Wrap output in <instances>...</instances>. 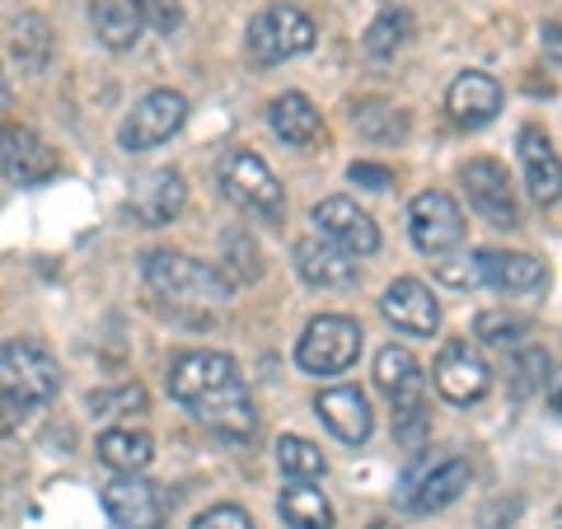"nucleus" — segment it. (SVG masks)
Instances as JSON below:
<instances>
[{"label":"nucleus","mask_w":562,"mask_h":529,"mask_svg":"<svg viewBox=\"0 0 562 529\" xmlns=\"http://www.w3.org/2000/svg\"><path fill=\"white\" fill-rule=\"evenodd\" d=\"M140 272H146V286L160 300H169L173 309H211L225 300V281L216 277V268H206V262L188 254L155 249L140 262Z\"/></svg>","instance_id":"1"},{"label":"nucleus","mask_w":562,"mask_h":529,"mask_svg":"<svg viewBox=\"0 0 562 529\" xmlns=\"http://www.w3.org/2000/svg\"><path fill=\"white\" fill-rule=\"evenodd\" d=\"M0 390L24 398L29 408H43L61 390V365L38 338H10L0 342Z\"/></svg>","instance_id":"2"},{"label":"nucleus","mask_w":562,"mask_h":529,"mask_svg":"<svg viewBox=\"0 0 562 529\" xmlns=\"http://www.w3.org/2000/svg\"><path fill=\"white\" fill-rule=\"evenodd\" d=\"M221 188L225 198L235 206H244L249 216L268 221V225H281L286 216V198H281V183L272 179V169L258 160L254 150H231L221 160Z\"/></svg>","instance_id":"3"},{"label":"nucleus","mask_w":562,"mask_h":529,"mask_svg":"<svg viewBox=\"0 0 562 529\" xmlns=\"http://www.w3.org/2000/svg\"><path fill=\"white\" fill-rule=\"evenodd\" d=\"M361 357V328L347 314H319L295 342V361L310 375H342Z\"/></svg>","instance_id":"4"},{"label":"nucleus","mask_w":562,"mask_h":529,"mask_svg":"<svg viewBox=\"0 0 562 529\" xmlns=\"http://www.w3.org/2000/svg\"><path fill=\"white\" fill-rule=\"evenodd\" d=\"M314 38H319V33H314V20L301 5H268L249 24V57L262 66H281V61L310 52Z\"/></svg>","instance_id":"5"},{"label":"nucleus","mask_w":562,"mask_h":529,"mask_svg":"<svg viewBox=\"0 0 562 529\" xmlns=\"http://www.w3.org/2000/svg\"><path fill=\"white\" fill-rule=\"evenodd\" d=\"M188 122V99L179 90H150L122 122V150H155Z\"/></svg>","instance_id":"6"},{"label":"nucleus","mask_w":562,"mask_h":529,"mask_svg":"<svg viewBox=\"0 0 562 529\" xmlns=\"http://www.w3.org/2000/svg\"><path fill=\"white\" fill-rule=\"evenodd\" d=\"M450 286H497V291H535L543 281V262L530 254H497L483 249L469 258V268H441Z\"/></svg>","instance_id":"7"},{"label":"nucleus","mask_w":562,"mask_h":529,"mask_svg":"<svg viewBox=\"0 0 562 529\" xmlns=\"http://www.w3.org/2000/svg\"><path fill=\"white\" fill-rule=\"evenodd\" d=\"M408 230H413V244L427 258H446L464 244V216L446 192H422L408 211Z\"/></svg>","instance_id":"8"},{"label":"nucleus","mask_w":562,"mask_h":529,"mask_svg":"<svg viewBox=\"0 0 562 529\" xmlns=\"http://www.w3.org/2000/svg\"><path fill=\"white\" fill-rule=\"evenodd\" d=\"M0 173L20 188H38L57 173V150L24 122H5L0 127Z\"/></svg>","instance_id":"9"},{"label":"nucleus","mask_w":562,"mask_h":529,"mask_svg":"<svg viewBox=\"0 0 562 529\" xmlns=\"http://www.w3.org/2000/svg\"><path fill=\"white\" fill-rule=\"evenodd\" d=\"M469 479L473 473H469V464L460 460V454H446V460L408 473L398 502H403V510H413V516H431V510H446L450 502H460V492L469 487Z\"/></svg>","instance_id":"10"},{"label":"nucleus","mask_w":562,"mask_h":529,"mask_svg":"<svg viewBox=\"0 0 562 529\" xmlns=\"http://www.w3.org/2000/svg\"><path fill=\"white\" fill-rule=\"evenodd\" d=\"M231 384H239V365L225 351H188L169 365V394L188 408H198L202 398L231 390Z\"/></svg>","instance_id":"11"},{"label":"nucleus","mask_w":562,"mask_h":529,"mask_svg":"<svg viewBox=\"0 0 562 529\" xmlns=\"http://www.w3.org/2000/svg\"><path fill=\"white\" fill-rule=\"evenodd\" d=\"M436 390H441V398L460 403V408L479 403L492 390V370L479 357V347L464 342V338H450L441 347V357H436Z\"/></svg>","instance_id":"12"},{"label":"nucleus","mask_w":562,"mask_h":529,"mask_svg":"<svg viewBox=\"0 0 562 529\" xmlns=\"http://www.w3.org/2000/svg\"><path fill=\"white\" fill-rule=\"evenodd\" d=\"M103 510L117 529H160L165 525V497L160 487L146 483L140 473H122L103 487Z\"/></svg>","instance_id":"13"},{"label":"nucleus","mask_w":562,"mask_h":529,"mask_svg":"<svg viewBox=\"0 0 562 529\" xmlns=\"http://www.w3.org/2000/svg\"><path fill=\"white\" fill-rule=\"evenodd\" d=\"M464 192H469V206L487 216L492 225L502 230H516L520 225V206H516V192H512V179L497 160H469L464 165Z\"/></svg>","instance_id":"14"},{"label":"nucleus","mask_w":562,"mask_h":529,"mask_svg":"<svg viewBox=\"0 0 562 529\" xmlns=\"http://www.w3.org/2000/svg\"><path fill=\"white\" fill-rule=\"evenodd\" d=\"M314 225H319V235L333 239L338 249H347L351 258H371L380 249V230L375 221L366 216V211L351 202V198H328L314 206Z\"/></svg>","instance_id":"15"},{"label":"nucleus","mask_w":562,"mask_h":529,"mask_svg":"<svg viewBox=\"0 0 562 529\" xmlns=\"http://www.w3.org/2000/svg\"><path fill=\"white\" fill-rule=\"evenodd\" d=\"M380 309H384V319H390L394 328L413 333V338H431L436 324H441V305H436V295L413 277L394 281V286L380 295Z\"/></svg>","instance_id":"16"},{"label":"nucleus","mask_w":562,"mask_h":529,"mask_svg":"<svg viewBox=\"0 0 562 529\" xmlns=\"http://www.w3.org/2000/svg\"><path fill=\"white\" fill-rule=\"evenodd\" d=\"M295 272L319 291H342V286L357 281V258H351L347 249H338L333 239H324V235H310V239L295 244Z\"/></svg>","instance_id":"17"},{"label":"nucleus","mask_w":562,"mask_h":529,"mask_svg":"<svg viewBox=\"0 0 562 529\" xmlns=\"http://www.w3.org/2000/svg\"><path fill=\"white\" fill-rule=\"evenodd\" d=\"M314 413L324 417V427L347 440V446H361L366 436H371L375 417H371V398H366L357 384H338V390H324L314 398Z\"/></svg>","instance_id":"18"},{"label":"nucleus","mask_w":562,"mask_h":529,"mask_svg":"<svg viewBox=\"0 0 562 529\" xmlns=\"http://www.w3.org/2000/svg\"><path fill=\"white\" fill-rule=\"evenodd\" d=\"M516 146H520V169H525V188H530V198L539 206L562 202V160H558V150L549 146V136H543L539 127H525Z\"/></svg>","instance_id":"19"},{"label":"nucleus","mask_w":562,"mask_h":529,"mask_svg":"<svg viewBox=\"0 0 562 529\" xmlns=\"http://www.w3.org/2000/svg\"><path fill=\"white\" fill-rule=\"evenodd\" d=\"M192 413H198L202 427L221 440H249L258 431V413H254V398L244 394V384H231V390L202 398Z\"/></svg>","instance_id":"20"},{"label":"nucleus","mask_w":562,"mask_h":529,"mask_svg":"<svg viewBox=\"0 0 562 529\" xmlns=\"http://www.w3.org/2000/svg\"><path fill=\"white\" fill-rule=\"evenodd\" d=\"M183 202H188V188L179 169H155L132 188V216L140 225H169L183 211Z\"/></svg>","instance_id":"21"},{"label":"nucleus","mask_w":562,"mask_h":529,"mask_svg":"<svg viewBox=\"0 0 562 529\" xmlns=\"http://www.w3.org/2000/svg\"><path fill=\"white\" fill-rule=\"evenodd\" d=\"M446 109L460 127H483V122H492L502 113V85L492 76H483V70H464V76L450 85Z\"/></svg>","instance_id":"22"},{"label":"nucleus","mask_w":562,"mask_h":529,"mask_svg":"<svg viewBox=\"0 0 562 529\" xmlns=\"http://www.w3.org/2000/svg\"><path fill=\"white\" fill-rule=\"evenodd\" d=\"M375 384L390 394L394 408H417L427 403V380H422V365L413 361L408 347H384L375 357Z\"/></svg>","instance_id":"23"},{"label":"nucleus","mask_w":562,"mask_h":529,"mask_svg":"<svg viewBox=\"0 0 562 529\" xmlns=\"http://www.w3.org/2000/svg\"><path fill=\"white\" fill-rule=\"evenodd\" d=\"M268 122H272V132L286 140V146H314L319 132H324L319 109H314L305 94H281L268 109Z\"/></svg>","instance_id":"24"},{"label":"nucleus","mask_w":562,"mask_h":529,"mask_svg":"<svg viewBox=\"0 0 562 529\" xmlns=\"http://www.w3.org/2000/svg\"><path fill=\"white\" fill-rule=\"evenodd\" d=\"M90 20H94V38L109 47V52L136 47L140 29H146V24H140V10L132 5V0H94Z\"/></svg>","instance_id":"25"},{"label":"nucleus","mask_w":562,"mask_h":529,"mask_svg":"<svg viewBox=\"0 0 562 529\" xmlns=\"http://www.w3.org/2000/svg\"><path fill=\"white\" fill-rule=\"evenodd\" d=\"M99 460L117 469V473H140L155 460V440L146 431H132V427H117V431H103L99 436Z\"/></svg>","instance_id":"26"},{"label":"nucleus","mask_w":562,"mask_h":529,"mask_svg":"<svg viewBox=\"0 0 562 529\" xmlns=\"http://www.w3.org/2000/svg\"><path fill=\"white\" fill-rule=\"evenodd\" d=\"M277 510H281V520H286L291 529H333V506H328V497L319 487H305V483L286 487L281 492V502H277Z\"/></svg>","instance_id":"27"},{"label":"nucleus","mask_w":562,"mask_h":529,"mask_svg":"<svg viewBox=\"0 0 562 529\" xmlns=\"http://www.w3.org/2000/svg\"><path fill=\"white\" fill-rule=\"evenodd\" d=\"M14 61H20V70H29V76H43L47 61H52V29L43 14H20V24H14Z\"/></svg>","instance_id":"28"},{"label":"nucleus","mask_w":562,"mask_h":529,"mask_svg":"<svg viewBox=\"0 0 562 529\" xmlns=\"http://www.w3.org/2000/svg\"><path fill=\"white\" fill-rule=\"evenodd\" d=\"M277 469L286 473V479L295 483H314V479H324V454L319 446H310L305 436H281L277 440Z\"/></svg>","instance_id":"29"},{"label":"nucleus","mask_w":562,"mask_h":529,"mask_svg":"<svg viewBox=\"0 0 562 529\" xmlns=\"http://www.w3.org/2000/svg\"><path fill=\"white\" fill-rule=\"evenodd\" d=\"M351 122H357V132L366 140H403L408 136V113L390 109V103H361V109L351 113Z\"/></svg>","instance_id":"30"},{"label":"nucleus","mask_w":562,"mask_h":529,"mask_svg":"<svg viewBox=\"0 0 562 529\" xmlns=\"http://www.w3.org/2000/svg\"><path fill=\"white\" fill-rule=\"evenodd\" d=\"M408 33H413V20L403 10H384L380 20L366 29V52L371 57H394V52L408 43Z\"/></svg>","instance_id":"31"},{"label":"nucleus","mask_w":562,"mask_h":529,"mask_svg":"<svg viewBox=\"0 0 562 529\" xmlns=\"http://www.w3.org/2000/svg\"><path fill=\"white\" fill-rule=\"evenodd\" d=\"M225 262H231V281H235V286H254V281L262 277L258 244H254V235H244V230L225 235Z\"/></svg>","instance_id":"32"},{"label":"nucleus","mask_w":562,"mask_h":529,"mask_svg":"<svg viewBox=\"0 0 562 529\" xmlns=\"http://www.w3.org/2000/svg\"><path fill=\"white\" fill-rule=\"evenodd\" d=\"M543 380H549V357L539 347H520L512 357V390L520 398H530L535 390H543Z\"/></svg>","instance_id":"33"},{"label":"nucleus","mask_w":562,"mask_h":529,"mask_svg":"<svg viewBox=\"0 0 562 529\" xmlns=\"http://www.w3.org/2000/svg\"><path fill=\"white\" fill-rule=\"evenodd\" d=\"M394 436H398V446L417 450L422 440L431 436V413H427V403H417V408H394Z\"/></svg>","instance_id":"34"},{"label":"nucleus","mask_w":562,"mask_h":529,"mask_svg":"<svg viewBox=\"0 0 562 529\" xmlns=\"http://www.w3.org/2000/svg\"><path fill=\"white\" fill-rule=\"evenodd\" d=\"M94 417H122V413H146V390L140 384H127L117 394H90Z\"/></svg>","instance_id":"35"},{"label":"nucleus","mask_w":562,"mask_h":529,"mask_svg":"<svg viewBox=\"0 0 562 529\" xmlns=\"http://www.w3.org/2000/svg\"><path fill=\"white\" fill-rule=\"evenodd\" d=\"M525 319H516V314H483L479 319V338L492 342V347H516L525 338Z\"/></svg>","instance_id":"36"},{"label":"nucleus","mask_w":562,"mask_h":529,"mask_svg":"<svg viewBox=\"0 0 562 529\" xmlns=\"http://www.w3.org/2000/svg\"><path fill=\"white\" fill-rule=\"evenodd\" d=\"M132 5L140 10V24H150V29H160V33H173L183 24V14L173 0H132Z\"/></svg>","instance_id":"37"},{"label":"nucleus","mask_w":562,"mask_h":529,"mask_svg":"<svg viewBox=\"0 0 562 529\" xmlns=\"http://www.w3.org/2000/svg\"><path fill=\"white\" fill-rule=\"evenodd\" d=\"M192 529H258V525L249 520V510H239V506H211L192 520Z\"/></svg>","instance_id":"38"},{"label":"nucleus","mask_w":562,"mask_h":529,"mask_svg":"<svg viewBox=\"0 0 562 529\" xmlns=\"http://www.w3.org/2000/svg\"><path fill=\"white\" fill-rule=\"evenodd\" d=\"M347 179L357 183V188H375V192H380V188H390V183H394V173L384 169V165H366V160H361V165H351V169H347Z\"/></svg>","instance_id":"39"},{"label":"nucleus","mask_w":562,"mask_h":529,"mask_svg":"<svg viewBox=\"0 0 562 529\" xmlns=\"http://www.w3.org/2000/svg\"><path fill=\"white\" fill-rule=\"evenodd\" d=\"M29 413H33V408H29L24 398H14V394H5V390H0V436L20 427V421H24Z\"/></svg>","instance_id":"40"},{"label":"nucleus","mask_w":562,"mask_h":529,"mask_svg":"<svg viewBox=\"0 0 562 529\" xmlns=\"http://www.w3.org/2000/svg\"><path fill=\"white\" fill-rule=\"evenodd\" d=\"M539 43H543V52L562 66V20H553V24H543V33H539Z\"/></svg>","instance_id":"41"},{"label":"nucleus","mask_w":562,"mask_h":529,"mask_svg":"<svg viewBox=\"0 0 562 529\" xmlns=\"http://www.w3.org/2000/svg\"><path fill=\"white\" fill-rule=\"evenodd\" d=\"M549 408L562 417V370H558V375H549Z\"/></svg>","instance_id":"42"},{"label":"nucleus","mask_w":562,"mask_h":529,"mask_svg":"<svg viewBox=\"0 0 562 529\" xmlns=\"http://www.w3.org/2000/svg\"><path fill=\"white\" fill-rule=\"evenodd\" d=\"M375 529H390V525H384V520H375Z\"/></svg>","instance_id":"43"}]
</instances>
